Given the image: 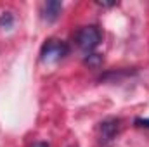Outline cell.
Returning <instances> with one entry per match:
<instances>
[{"mask_svg": "<svg viewBox=\"0 0 149 147\" xmlns=\"http://www.w3.org/2000/svg\"><path fill=\"white\" fill-rule=\"evenodd\" d=\"M73 40H74V43H76V47H78L85 55H88V54H92V52L101 45V42H102V33H101L99 26L88 24V26L80 28V30L74 33Z\"/></svg>", "mask_w": 149, "mask_h": 147, "instance_id": "6da1fadb", "label": "cell"}, {"mask_svg": "<svg viewBox=\"0 0 149 147\" xmlns=\"http://www.w3.org/2000/svg\"><path fill=\"white\" fill-rule=\"evenodd\" d=\"M70 54V45L59 38H49L40 49V61L43 64H56Z\"/></svg>", "mask_w": 149, "mask_h": 147, "instance_id": "7a4b0ae2", "label": "cell"}, {"mask_svg": "<svg viewBox=\"0 0 149 147\" xmlns=\"http://www.w3.org/2000/svg\"><path fill=\"white\" fill-rule=\"evenodd\" d=\"M121 132V119L120 118H108L104 121H101L99 125V137H101V144L104 147H109L116 140V137Z\"/></svg>", "mask_w": 149, "mask_h": 147, "instance_id": "3957f363", "label": "cell"}, {"mask_svg": "<svg viewBox=\"0 0 149 147\" xmlns=\"http://www.w3.org/2000/svg\"><path fill=\"white\" fill-rule=\"evenodd\" d=\"M42 19L47 23H54L59 19L61 12H63V2L59 0H49L42 5Z\"/></svg>", "mask_w": 149, "mask_h": 147, "instance_id": "277c9868", "label": "cell"}, {"mask_svg": "<svg viewBox=\"0 0 149 147\" xmlns=\"http://www.w3.org/2000/svg\"><path fill=\"white\" fill-rule=\"evenodd\" d=\"M132 74H135V71H128V69H118V71H108V73H104L101 76V80H104V81H113V83H118V81H121L123 78H128V76H132Z\"/></svg>", "mask_w": 149, "mask_h": 147, "instance_id": "5b68a950", "label": "cell"}, {"mask_svg": "<svg viewBox=\"0 0 149 147\" xmlns=\"http://www.w3.org/2000/svg\"><path fill=\"white\" fill-rule=\"evenodd\" d=\"M83 62H85L88 68H99V66L102 64V55H101V54H95V52H92V54L85 55Z\"/></svg>", "mask_w": 149, "mask_h": 147, "instance_id": "8992f818", "label": "cell"}, {"mask_svg": "<svg viewBox=\"0 0 149 147\" xmlns=\"http://www.w3.org/2000/svg\"><path fill=\"white\" fill-rule=\"evenodd\" d=\"M12 24H14V16H12V12H2L0 14V28L2 30H10L12 28Z\"/></svg>", "mask_w": 149, "mask_h": 147, "instance_id": "52a82bcc", "label": "cell"}, {"mask_svg": "<svg viewBox=\"0 0 149 147\" xmlns=\"http://www.w3.org/2000/svg\"><path fill=\"white\" fill-rule=\"evenodd\" d=\"M134 125L139 128H149V118H135Z\"/></svg>", "mask_w": 149, "mask_h": 147, "instance_id": "ba28073f", "label": "cell"}, {"mask_svg": "<svg viewBox=\"0 0 149 147\" xmlns=\"http://www.w3.org/2000/svg\"><path fill=\"white\" fill-rule=\"evenodd\" d=\"M97 5H102V7H113V5H116L114 2H97Z\"/></svg>", "mask_w": 149, "mask_h": 147, "instance_id": "9c48e42d", "label": "cell"}, {"mask_svg": "<svg viewBox=\"0 0 149 147\" xmlns=\"http://www.w3.org/2000/svg\"><path fill=\"white\" fill-rule=\"evenodd\" d=\"M31 147H49V144L47 142H35Z\"/></svg>", "mask_w": 149, "mask_h": 147, "instance_id": "30bf717a", "label": "cell"}, {"mask_svg": "<svg viewBox=\"0 0 149 147\" xmlns=\"http://www.w3.org/2000/svg\"><path fill=\"white\" fill-rule=\"evenodd\" d=\"M68 147H78V146H76V144H71V146H68Z\"/></svg>", "mask_w": 149, "mask_h": 147, "instance_id": "8fae6325", "label": "cell"}]
</instances>
